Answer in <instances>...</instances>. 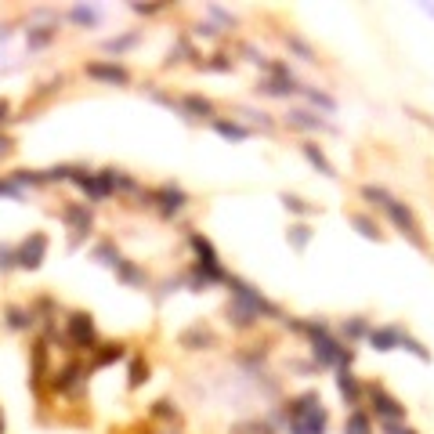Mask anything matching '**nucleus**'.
Masks as SVG:
<instances>
[{
    "label": "nucleus",
    "instance_id": "obj_1",
    "mask_svg": "<svg viewBox=\"0 0 434 434\" xmlns=\"http://www.w3.org/2000/svg\"><path fill=\"white\" fill-rule=\"evenodd\" d=\"M289 431L293 434H326V424H329V416L323 409V401H318L315 391L308 395H297L293 401H289Z\"/></svg>",
    "mask_w": 434,
    "mask_h": 434
},
{
    "label": "nucleus",
    "instance_id": "obj_2",
    "mask_svg": "<svg viewBox=\"0 0 434 434\" xmlns=\"http://www.w3.org/2000/svg\"><path fill=\"white\" fill-rule=\"evenodd\" d=\"M383 210H388V217L395 221V228H398L401 235H409V239H413V243H416V246H424V235H420V224H416V217H413V210H409V206H406V203H398V199L391 196V203H388V206H383Z\"/></svg>",
    "mask_w": 434,
    "mask_h": 434
},
{
    "label": "nucleus",
    "instance_id": "obj_3",
    "mask_svg": "<svg viewBox=\"0 0 434 434\" xmlns=\"http://www.w3.org/2000/svg\"><path fill=\"white\" fill-rule=\"evenodd\" d=\"M369 401H373V413L380 416L383 424H401V416H406V406H401L395 395H388L383 388H369Z\"/></svg>",
    "mask_w": 434,
    "mask_h": 434
},
{
    "label": "nucleus",
    "instance_id": "obj_4",
    "mask_svg": "<svg viewBox=\"0 0 434 434\" xmlns=\"http://www.w3.org/2000/svg\"><path fill=\"white\" fill-rule=\"evenodd\" d=\"M44 253H47V235L44 232H33V239H26V246L15 253V264H22V268H40V261H44Z\"/></svg>",
    "mask_w": 434,
    "mask_h": 434
},
{
    "label": "nucleus",
    "instance_id": "obj_5",
    "mask_svg": "<svg viewBox=\"0 0 434 434\" xmlns=\"http://www.w3.org/2000/svg\"><path fill=\"white\" fill-rule=\"evenodd\" d=\"M87 76L102 80V84H127V80H131V73H127L123 66H109V62H91Z\"/></svg>",
    "mask_w": 434,
    "mask_h": 434
},
{
    "label": "nucleus",
    "instance_id": "obj_6",
    "mask_svg": "<svg viewBox=\"0 0 434 434\" xmlns=\"http://www.w3.org/2000/svg\"><path fill=\"white\" fill-rule=\"evenodd\" d=\"M69 333H73V341H76L80 347H91V341H94V323H91V315L76 311V315L69 318Z\"/></svg>",
    "mask_w": 434,
    "mask_h": 434
},
{
    "label": "nucleus",
    "instance_id": "obj_7",
    "mask_svg": "<svg viewBox=\"0 0 434 434\" xmlns=\"http://www.w3.org/2000/svg\"><path fill=\"white\" fill-rule=\"evenodd\" d=\"M398 326H383V329H373L369 333V344H373L377 351H395L398 347Z\"/></svg>",
    "mask_w": 434,
    "mask_h": 434
},
{
    "label": "nucleus",
    "instance_id": "obj_8",
    "mask_svg": "<svg viewBox=\"0 0 434 434\" xmlns=\"http://www.w3.org/2000/svg\"><path fill=\"white\" fill-rule=\"evenodd\" d=\"M336 388H341V395L347 398V406H359V401H362V388H359V380L351 377V373H341Z\"/></svg>",
    "mask_w": 434,
    "mask_h": 434
},
{
    "label": "nucleus",
    "instance_id": "obj_9",
    "mask_svg": "<svg viewBox=\"0 0 434 434\" xmlns=\"http://www.w3.org/2000/svg\"><path fill=\"white\" fill-rule=\"evenodd\" d=\"M289 123H293V127H304V131H326V123L318 120L315 112H304V109L289 112Z\"/></svg>",
    "mask_w": 434,
    "mask_h": 434
},
{
    "label": "nucleus",
    "instance_id": "obj_10",
    "mask_svg": "<svg viewBox=\"0 0 434 434\" xmlns=\"http://www.w3.org/2000/svg\"><path fill=\"white\" fill-rule=\"evenodd\" d=\"M398 347L409 351V355H416L420 362H431V351H427L420 341H416V336H409V333H398Z\"/></svg>",
    "mask_w": 434,
    "mask_h": 434
},
{
    "label": "nucleus",
    "instance_id": "obj_11",
    "mask_svg": "<svg viewBox=\"0 0 434 434\" xmlns=\"http://www.w3.org/2000/svg\"><path fill=\"white\" fill-rule=\"evenodd\" d=\"M159 199H163V210H167V214H178L181 206H185V192H181V188H170V185H167L163 192H159Z\"/></svg>",
    "mask_w": 434,
    "mask_h": 434
},
{
    "label": "nucleus",
    "instance_id": "obj_12",
    "mask_svg": "<svg viewBox=\"0 0 434 434\" xmlns=\"http://www.w3.org/2000/svg\"><path fill=\"white\" fill-rule=\"evenodd\" d=\"M304 156H308V159H311V163H315L318 170H323V174H326V178H336V170H333V163H329V159H326L323 152H318V149H315V145H304Z\"/></svg>",
    "mask_w": 434,
    "mask_h": 434
},
{
    "label": "nucleus",
    "instance_id": "obj_13",
    "mask_svg": "<svg viewBox=\"0 0 434 434\" xmlns=\"http://www.w3.org/2000/svg\"><path fill=\"white\" fill-rule=\"evenodd\" d=\"M347 434H369V416L359 413V409H351V416H347Z\"/></svg>",
    "mask_w": 434,
    "mask_h": 434
},
{
    "label": "nucleus",
    "instance_id": "obj_14",
    "mask_svg": "<svg viewBox=\"0 0 434 434\" xmlns=\"http://www.w3.org/2000/svg\"><path fill=\"white\" fill-rule=\"evenodd\" d=\"M214 127H217V134L232 138V141H246L250 138V131H246V127H239V123H214Z\"/></svg>",
    "mask_w": 434,
    "mask_h": 434
},
{
    "label": "nucleus",
    "instance_id": "obj_15",
    "mask_svg": "<svg viewBox=\"0 0 434 434\" xmlns=\"http://www.w3.org/2000/svg\"><path fill=\"white\" fill-rule=\"evenodd\" d=\"M66 217L76 224V232H87V228H91V214L84 210V206H69V210H66Z\"/></svg>",
    "mask_w": 434,
    "mask_h": 434
},
{
    "label": "nucleus",
    "instance_id": "obj_16",
    "mask_svg": "<svg viewBox=\"0 0 434 434\" xmlns=\"http://www.w3.org/2000/svg\"><path fill=\"white\" fill-rule=\"evenodd\" d=\"M308 239H311V228H308V224H293V228H289V243H293L297 250L308 246Z\"/></svg>",
    "mask_w": 434,
    "mask_h": 434
},
{
    "label": "nucleus",
    "instance_id": "obj_17",
    "mask_svg": "<svg viewBox=\"0 0 434 434\" xmlns=\"http://www.w3.org/2000/svg\"><path fill=\"white\" fill-rule=\"evenodd\" d=\"M351 224H355V228L365 235V239H380V232H377V224L373 221H369V217H362V214H355V217H351Z\"/></svg>",
    "mask_w": 434,
    "mask_h": 434
},
{
    "label": "nucleus",
    "instance_id": "obj_18",
    "mask_svg": "<svg viewBox=\"0 0 434 434\" xmlns=\"http://www.w3.org/2000/svg\"><path fill=\"white\" fill-rule=\"evenodd\" d=\"M69 15H73L76 22H84V26H94V22H98V11H94V8H73Z\"/></svg>",
    "mask_w": 434,
    "mask_h": 434
},
{
    "label": "nucleus",
    "instance_id": "obj_19",
    "mask_svg": "<svg viewBox=\"0 0 434 434\" xmlns=\"http://www.w3.org/2000/svg\"><path fill=\"white\" fill-rule=\"evenodd\" d=\"M116 271H120V279H127V282H141V271L134 264H127V261H120Z\"/></svg>",
    "mask_w": 434,
    "mask_h": 434
},
{
    "label": "nucleus",
    "instance_id": "obj_20",
    "mask_svg": "<svg viewBox=\"0 0 434 434\" xmlns=\"http://www.w3.org/2000/svg\"><path fill=\"white\" fill-rule=\"evenodd\" d=\"M185 109H192L196 116H210V112H214V109H210V102H203V98H188V102H185Z\"/></svg>",
    "mask_w": 434,
    "mask_h": 434
},
{
    "label": "nucleus",
    "instance_id": "obj_21",
    "mask_svg": "<svg viewBox=\"0 0 434 434\" xmlns=\"http://www.w3.org/2000/svg\"><path fill=\"white\" fill-rule=\"evenodd\" d=\"M282 203H286V210H293V214H308V203L297 199V196H282Z\"/></svg>",
    "mask_w": 434,
    "mask_h": 434
},
{
    "label": "nucleus",
    "instance_id": "obj_22",
    "mask_svg": "<svg viewBox=\"0 0 434 434\" xmlns=\"http://www.w3.org/2000/svg\"><path fill=\"white\" fill-rule=\"evenodd\" d=\"M286 44H289V47H293V51H297V55H304V62H315V58H311V47H308V44H304V40H297V37H289Z\"/></svg>",
    "mask_w": 434,
    "mask_h": 434
},
{
    "label": "nucleus",
    "instance_id": "obj_23",
    "mask_svg": "<svg viewBox=\"0 0 434 434\" xmlns=\"http://www.w3.org/2000/svg\"><path fill=\"white\" fill-rule=\"evenodd\" d=\"M131 44H138V37H134V33H131V37H120V40H109L105 47H109V51H127Z\"/></svg>",
    "mask_w": 434,
    "mask_h": 434
},
{
    "label": "nucleus",
    "instance_id": "obj_24",
    "mask_svg": "<svg viewBox=\"0 0 434 434\" xmlns=\"http://www.w3.org/2000/svg\"><path fill=\"white\" fill-rule=\"evenodd\" d=\"M149 377V365H141V362H134V369H131V388H138V383Z\"/></svg>",
    "mask_w": 434,
    "mask_h": 434
},
{
    "label": "nucleus",
    "instance_id": "obj_25",
    "mask_svg": "<svg viewBox=\"0 0 434 434\" xmlns=\"http://www.w3.org/2000/svg\"><path fill=\"white\" fill-rule=\"evenodd\" d=\"M344 333H347V336H362V333H365V318H351V323L344 326Z\"/></svg>",
    "mask_w": 434,
    "mask_h": 434
},
{
    "label": "nucleus",
    "instance_id": "obj_26",
    "mask_svg": "<svg viewBox=\"0 0 434 434\" xmlns=\"http://www.w3.org/2000/svg\"><path fill=\"white\" fill-rule=\"evenodd\" d=\"M11 264H15V253L11 250H0V271H8Z\"/></svg>",
    "mask_w": 434,
    "mask_h": 434
},
{
    "label": "nucleus",
    "instance_id": "obj_27",
    "mask_svg": "<svg viewBox=\"0 0 434 434\" xmlns=\"http://www.w3.org/2000/svg\"><path fill=\"white\" fill-rule=\"evenodd\" d=\"M383 431L388 434H416L413 427H401V424H383Z\"/></svg>",
    "mask_w": 434,
    "mask_h": 434
},
{
    "label": "nucleus",
    "instance_id": "obj_28",
    "mask_svg": "<svg viewBox=\"0 0 434 434\" xmlns=\"http://www.w3.org/2000/svg\"><path fill=\"white\" fill-rule=\"evenodd\" d=\"M4 116H8V105H4V102H0V120H4Z\"/></svg>",
    "mask_w": 434,
    "mask_h": 434
},
{
    "label": "nucleus",
    "instance_id": "obj_29",
    "mask_svg": "<svg viewBox=\"0 0 434 434\" xmlns=\"http://www.w3.org/2000/svg\"><path fill=\"white\" fill-rule=\"evenodd\" d=\"M424 11H427V15H431V19H434V8H431V4H424Z\"/></svg>",
    "mask_w": 434,
    "mask_h": 434
}]
</instances>
